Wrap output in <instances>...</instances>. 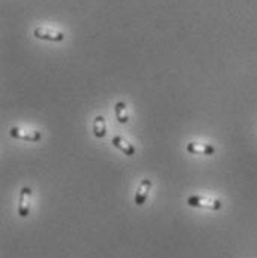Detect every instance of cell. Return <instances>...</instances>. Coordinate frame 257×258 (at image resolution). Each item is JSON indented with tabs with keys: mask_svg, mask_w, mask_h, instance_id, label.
<instances>
[{
	"mask_svg": "<svg viewBox=\"0 0 257 258\" xmlns=\"http://www.w3.org/2000/svg\"><path fill=\"white\" fill-rule=\"evenodd\" d=\"M187 205L191 208H200V209H208V211H220L223 203L217 199H210L205 196H190L187 199Z\"/></svg>",
	"mask_w": 257,
	"mask_h": 258,
	"instance_id": "1",
	"label": "cell"
},
{
	"mask_svg": "<svg viewBox=\"0 0 257 258\" xmlns=\"http://www.w3.org/2000/svg\"><path fill=\"white\" fill-rule=\"evenodd\" d=\"M11 138L17 141H26V142H39L42 139V133L37 130H29V128H21V127H12L9 130Z\"/></svg>",
	"mask_w": 257,
	"mask_h": 258,
	"instance_id": "2",
	"label": "cell"
},
{
	"mask_svg": "<svg viewBox=\"0 0 257 258\" xmlns=\"http://www.w3.org/2000/svg\"><path fill=\"white\" fill-rule=\"evenodd\" d=\"M33 36L40 40H46V42H63L66 37L63 32H59L51 27H36L33 30Z\"/></svg>",
	"mask_w": 257,
	"mask_h": 258,
	"instance_id": "3",
	"label": "cell"
},
{
	"mask_svg": "<svg viewBox=\"0 0 257 258\" xmlns=\"http://www.w3.org/2000/svg\"><path fill=\"white\" fill-rule=\"evenodd\" d=\"M32 208V188L23 186L20 191V202H18V215L21 218H27Z\"/></svg>",
	"mask_w": 257,
	"mask_h": 258,
	"instance_id": "4",
	"label": "cell"
},
{
	"mask_svg": "<svg viewBox=\"0 0 257 258\" xmlns=\"http://www.w3.org/2000/svg\"><path fill=\"white\" fill-rule=\"evenodd\" d=\"M151 188H152V181H151L149 178H144V179L139 182V186H138V189H136V192H135V199H133V202H135L136 206H144V205H145Z\"/></svg>",
	"mask_w": 257,
	"mask_h": 258,
	"instance_id": "5",
	"label": "cell"
},
{
	"mask_svg": "<svg viewBox=\"0 0 257 258\" xmlns=\"http://www.w3.org/2000/svg\"><path fill=\"white\" fill-rule=\"evenodd\" d=\"M111 142H112V145L117 148L118 151H121V152H123L124 155H127V157H132V155L136 154V148L133 147V144L129 142L127 139H124V138L120 136V135L114 136Z\"/></svg>",
	"mask_w": 257,
	"mask_h": 258,
	"instance_id": "6",
	"label": "cell"
},
{
	"mask_svg": "<svg viewBox=\"0 0 257 258\" xmlns=\"http://www.w3.org/2000/svg\"><path fill=\"white\" fill-rule=\"evenodd\" d=\"M188 154H197V155H213L216 152V148L211 144H197V142H188L187 144Z\"/></svg>",
	"mask_w": 257,
	"mask_h": 258,
	"instance_id": "7",
	"label": "cell"
},
{
	"mask_svg": "<svg viewBox=\"0 0 257 258\" xmlns=\"http://www.w3.org/2000/svg\"><path fill=\"white\" fill-rule=\"evenodd\" d=\"M108 133V127H107V119L104 115H97L93 121V135L97 139H104Z\"/></svg>",
	"mask_w": 257,
	"mask_h": 258,
	"instance_id": "8",
	"label": "cell"
},
{
	"mask_svg": "<svg viewBox=\"0 0 257 258\" xmlns=\"http://www.w3.org/2000/svg\"><path fill=\"white\" fill-rule=\"evenodd\" d=\"M115 116L118 119V122L121 124H126L129 121V112H127V106L124 102H117L115 103Z\"/></svg>",
	"mask_w": 257,
	"mask_h": 258,
	"instance_id": "9",
	"label": "cell"
}]
</instances>
